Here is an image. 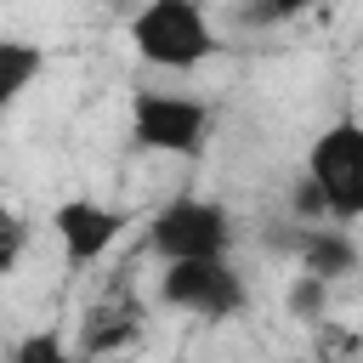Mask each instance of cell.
I'll return each mask as SVG.
<instances>
[{
	"mask_svg": "<svg viewBox=\"0 0 363 363\" xmlns=\"http://www.w3.org/2000/svg\"><path fill=\"white\" fill-rule=\"evenodd\" d=\"M159 301L170 312H193L204 323H227V318H238L250 306V284L227 255L221 261H164Z\"/></svg>",
	"mask_w": 363,
	"mask_h": 363,
	"instance_id": "5b68a950",
	"label": "cell"
},
{
	"mask_svg": "<svg viewBox=\"0 0 363 363\" xmlns=\"http://www.w3.org/2000/svg\"><path fill=\"white\" fill-rule=\"evenodd\" d=\"M23 250H28V221H6L0 227V278H11L17 272V261H23Z\"/></svg>",
	"mask_w": 363,
	"mask_h": 363,
	"instance_id": "5bb4252c",
	"label": "cell"
},
{
	"mask_svg": "<svg viewBox=\"0 0 363 363\" xmlns=\"http://www.w3.org/2000/svg\"><path fill=\"white\" fill-rule=\"evenodd\" d=\"M289 221L295 227H323L329 221V204H323V193H318V182L306 170L289 182Z\"/></svg>",
	"mask_w": 363,
	"mask_h": 363,
	"instance_id": "4fadbf2b",
	"label": "cell"
},
{
	"mask_svg": "<svg viewBox=\"0 0 363 363\" xmlns=\"http://www.w3.org/2000/svg\"><path fill=\"white\" fill-rule=\"evenodd\" d=\"M295 267L301 272H312V278H323V284H346V278H357L363 272V250H357V238L346 233V227H301V238H295Z\"/></svg>",
	"mask_w": 363,
	"mask_h": 363,
	"instance_id": "52a82bcc",
	"label": "cell"
},
{
	"mask_svg": "<svg viewBox=\"0 0 363 363\" xmlns=\"http://www.w3.org/2000/svg\"><path fill=\"white\" fill-rule=\"evenodd\" d=\"M6 363H79V357H68V340H62L57 329H34V335H23V340L11 346Z\"/></svg>",
	"mask_w": 363,
	"mask_h": 363,
	"instance_id": "7c38bea8",
	"label": "cell"
},
{
	"mask_svg": "<svg viewBox=\"0 0 363 363\" xmlns=\"http://www.w3.org/2000/svg\"><path fill=\"white\" fill-rule=\"evenodd\" d=\"M136 335H142V301H130V295L96 301L85 312V329H79V363L108 357V352H125Z\"/></svg>",
	"mask_w": 363,
	"mask_h": 363,
	"instance_id": "ba28073f",
	"label": "cell"
},
{
	"mask_svg": "<svg viewBox=\"0 0 363 363\" xmlns=\"http://www.w3.org/2000/svg\"><path fill=\"white\" fill-rule=\"evenodd\" d=\"M306 176L318 182L329 221H363V119H329L306 147Z\"/></svg>",
	"mask_w": 363,
	"mask_h": 363,
	"instance_id": "3957f363",
	"label": "cell"
},
{
	"mask_svg": "<svg viewBox=\"0 0 363 363\" xmlns=\"http://www.w3.org/2000/svg\"><path fill=\"white\" fill-rule=\"evenodd\" d=\"M312 6H318V0H238L233 17H238L244 28H284V23L306 17Z\"/></svg>",
	"mask_w": 363,
	"mask_h": 363,
	"instance_id": "30bf717a",
	"label": "cell"
},
{
	"mask_svg": "<svg viewBox=\"0 0 363 363\" xmlns=\"http://www.w3.org/2000/svg\"><path fill=\"white\" fill-rule=\"evenodd\" d=\"M147 250L159 261H221L233 250V216L216 199L176 193L147 221Z\"/></svg>",
	"mask_w": 363,
	"mask_h": 363,
	"instance_id": "7a4b0ae2",
	"label": "cell"
},
{
	"mask_svg": "<svg viewBox=\"0 0 363 363\" xmlns=\"http://www.w3.org/2000/svg\"><path fill=\"white\" fill-rule=\"evenodd\" d=\"M45 74V45H34V40H0V113L6 108H17L23 102V91L34 85Z\"/></svg>",
	"mask_w": 363,
	"mask_h": 363,
	"instance_id": "9c48e42d",
	"label": "cell"
},
{
	"mask_svg": "<svg viewBox=\"0 0 363 363\" xmlns=\"http://www.w3.org/2000/svg\"><path fill=\"white\" fill-rule=\"evenodd\" d=\"M125 34H130V51L159 74H193L221 51L216 23L199 0H142Z\"/></svg>",
	"mask_w": 363,
	"mask_h": 363,
	"instance_id": "6da1fadb",
	"label": "cell"
},
{
	"mask_svg": "<svg viewBox=\"0 0 363 363\" xmlns=\"http://www.w3.org/2000/svg\"><path fill=\"white\" fill-rule=\"evenodd\" d=\"M6 221H11V204H6V199H0V227H6Z\"/></svg>",
	"mask_w": 363,
	"mask_h": 363,
	"instance_id": "9a60e30c",
	"label": "cell"
},
{
	"mask_svg": "<svg viewBox=\"0 0 363 363\" xmlns=\"http://www.w3.org/2000/svg\"><path fill=\"white\" fill-rule=\"evenodd\" d=\"M329 289H335V284H323V278H312V272H295V278H289V289H284V306H289V318H301V323H318V318L329 312Z\"/></svg>",
	"mask_w": 363,
	"mask_h": 363,
	"instance_id": "8fae6325",
	"label": "cell"
},
{
	"mask_svg": "<svg viewBox=\"0 0 363 363\" xmlns=\"http://www.w3.org/2000/svg\"><path fill=\"white\" fill-rule=\"evenodd\" d=\"M130 142L164 159H199L210 147V108L187 91H136L130 96Z\"/></svg>",
	"mask_w": 363,
	"mask_h": 363,
	"instance_id": "277c9868",
	"label": "cell"
},
{
	"mask_svg": "<svg viewBox=\"0 0 363 363\" xmlns=\"http://www.w3.org/2000/svg\"><path fill=\"white\" fill-rule=\"evenodd\" d=\"M125 227H130V210L102 204V199H62V204L51 210V233H57V244H62V267H68V272L96 267V261L125 238Z\"/></svg>",
	"mask_w": 363,
	"mask_h": 363,
	"instance_id": "8992f818",
	"label": "cell"
}]
</instances>
